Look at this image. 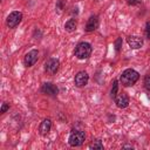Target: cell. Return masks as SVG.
Instances as JSON below:
<instances>
[{
	"label": "cell",
	"mask_w": 150,
	"mask_h": 150,
	"mask_svg": "<svg viewBox=\"0 0 150 150\" xmlns=\"http://www.w3.org/2000/svg\"><path fill=\"white\" fill-rule=\"evenodd\" d=\"M22 20V13L21 12H18V11H14L12 12L8 16H7V20H6V23L9 28H15Z\"/></svg>",
	"instance_id": "4"
},
{
	"label": "cell",
	"mask_w": 150,
	"mask_h": 150,
	"mask_svg": "<svg viewBox=\"0 0 150 150\" xmlns=\"http://www.w3.org/2000/svg\"><path fill=\"white\" fill-rule=\"evenodd\" d=\"M38 57H39V52H38L36 49H33V50L28 52V53L25 55V59H23L25 66H26V67H32V66L35 64V62L38 61Z\"/></svg>",
	"instance_id": "6"
},
{
	"label": "cell",
	"mask_w": 150,
	"mask_h": 150,
	"mask_svg": "<svg viewBox=\"0 0 150 150\" xmlns=\"http://www.w3.org/2000/svg\"><path fill=\"white\" fill-rule=\"evenodd\" d=\"M138 79H139V74H138L135 69L129 68V69H125V70L121 74L120 81H121V83H122L124 87H130V86L135 84Z\"/></svg>",
	"instance_id": "1"
},
{
	"label": "cell",
	"mask_w": 150,
	"mask_h": 150,
	"mask_svg": "<svg viewBox=\"0 0 150 150\" xmlns=\"http://www.w3.org/2000/svg\"><path fill=\"white\" fill-rule=\"evenodd\" d=\"M84 139H86V134H84V131L74 130V131L69 135L68 143H69L71 146H80V145H82V143L84 142Z\"/></svg>",
	"instance_id": "3"
},
{
	"label": "cell",
	"mask_w": 150,
	"mask_h": 150,
	"mask_svg": "<svg viewBox=\"0 0 150 150\" xmlns=\"http://www.w3.org/2000/svg\"><path fill=\"white\" fill-rule=\"evenodd\" d=\"M76 26H77L76 20H75V19H69V20L66 22V25H64V29L70 33V32H74V30L76 29Z\"/></svg>",
	"instance_id": "13"
},
{
	"label": "cell",
	"mask_w": 150,
	"mask_h": 150,
	"mask_svg": "<svg viewBox=\"0 0 150 150\" xmlns=\"http://www.w3.org/2000/svg\"><path fill=\"white\" fill-rule=\"evenodd\" d=\"M41 91L43 94H47V95H50V96H56V94H57L59 90H57V87L54 86L53 83L46 82V83H43V86L41 88Z\"/></svg>",
	"instance_id": "9"
},
{
	"label": "cell",
	"mask_w": 150,
	"mask_h": 150,
	"mask_svg": "<svg viewBox=\"0 0 150 150\" xmlns=\"http://www.w3.org/2000/svg\"><path fill=\"white\" fill-rule=\"evenodd\" d=\"M121 45H122V39H121V38H118V39L116 40V42H115V49H116V52H118V50H120Z\"/></svg>",
	"instance_id": "17"
},
{
	"label": "cell",
	"mask_w": 150,
	"mask_h": 150,
	"mask_svg": "<svg viewBox=\"0 0 150 150\" xmlns=\"http://www.w3.org/2000/svg\"><path fill=\"white\" fill-rule=\"evenodd\" d=\"M89 148L90 149H103V144L101 143V141L100 139H96V141H94L93 143H90V145H89Z\"/></svg>",
	"instance_id": "14"
},
{
	"label": "cell",
	"mask_w": 150,
	"mask_h": 150,
	"mask_svg": "<svg viewBox=\"0 0 150 150\" xmlns=\"http://www.w3.org/2000/svg\"><path fill=\"white\" fill-rule=\"evenodd\" d=\"M145 36L150 39V22H146L145 25Z\"/></svg>",
	"instance_id": "18"
},
{
	"label": "cell",
	"mask_w": 150,
	"mask_h": 150,
	"mask_svg": "<svg viewBox=\"0 0 150 150\" xmlns=\"http://www.w3.org/2000/svg\"><path fill=\"white\" fill-rule=\"evenodd\" d=\"M127 42H128V45H129L132 49H138V48H141V47L143 46V43H144L143 38L136 36V35L129 36V38L127 39Z\"/></svg>",
	"instance_id": "7"
},
{
	"label": "cell",
	"mask_w": 150,
	"mask_h": 150,
	"mask_svg": "<svg viewBox=\"0 0 150 150\" xmlns=\"http://www.w3.org/2000/svg\"><path fill=\"white\" fill-rule=\"evenodd\" d=\"M88 80H89V76L86 71H79L75 75V84L77 87H84L88 83Z\"/></svg>",
	"instance_id": "8"
},
{
	"label": "cell",
	"mask_w": 150,
	"mask_h": 150,
	"mask_svg": "<svg viewBox=\"0 0 150 150\" xmlns=\"http://www.w3.org/2000/svg\"><path fill=\"white\" fill-rule=\"evenodd\" d=\"M75 56L80 60L83 59H88L91 54V46L88 42H80L77 43V46L75 47Z\"/></svg>",
	"instance_id": "2"
},
{
	"label": "cell",
	"mask_w": 150,
	"mask_h": 150,
	"mask_svg": "<svg viewBox=\"0 0 150 150\" xmlns=\"http://www.w3.org/2000/svg\"><path fill=\"white\" fill-rule=\"evenodd\" d=\"M60 67V62L57 59H49L46 63H45V70L48 75H54L57 73Z\"/></svg>",
	"instance_id": "5"
},
{
	"label": "cell",
	"mask_w": 150,
	"mask_h": 150,
	"mask_svg": "<svg viewBox=\"0 0 150 150\" xmlns=\"http://www.w3.org/2000/svg\"><path fill=\"white\" fill-rule=\"evenodd\" d=\"M117 87H118V84H117V81H114V86H112V89H111V96H112V98H115V96H116Z\"/></svg>",
	"instance_id": "15"
},
{
	"label": "cell",
	"mask_w": 150,
	"mask_h": 150,
	"mask_svg": "<svg viewBox=\"0 0 150 150\" xmlns=\"http://www.w3.org/2000/svg\"><path fill=\"white\" fill-rule=\"evenodd\" d=\"M115 103L118 108H125L128 107L129 104V97L125 93H122V94H118L115 96Z\"/></svg>",
	"instance_id": "10"
},
{
	"label": "cell",
	"mask_w": 150,
	"mask_h": 150,
	"mask_svg": "<svg viewBox=\"0 0 150 150\" xmlns=\"http://www.w3.org/2000/svg\"><path fill=\"white\" fill-rule=\"evenodd\" d=\"M9 108V105L7 104V103H2V107H1V114H4V112H6V110Z\"/></svg>",
	"instance_id": "20"
},
{
	"label": "cell",
	"mask_w": 150,
	"mask_h": 150,
	"mask_svg": "<svg viewBox=\"0 0 150 150\" xmlns=\"http://www.w3.org/2000/svg\"><path fill=\"white\" fill-rule=\"evenodd\" d=\"M127 2L130 6H135V5H138L141 2V0H127Z\"/></svg>",
	"instance_id": "19"
},
{
	"label": "cell",
	"mask_w": 150,
	"mask_h": 150,
	"mask_svg": "<svg viewBox=\"0 0 150 150\" xmlns=\"http://www.w3.org/2000/svg\"><path fill=\"white\" fill-rule=\"evenodd\" d=\"M50 128H52V121L49 120V118H45L42 122H41V124H40V134L42 135V136H45V135H47L48 132H49V130H50Z\"/></svg>",
	"instance_id": "12"
},
{
	"label": "cell",
	"mask_w": 150,
	"mask_h": 150,
	"mask_svg": "<svg viewBox=\"0 0 150 150\" xmlns=\"http://www.w3.org/2000/svg\"><path fill=\"white\" fill-rule=\"evenodd\" d=\"M98 27V16L97 15H91L87 23H86V32H94Z\"/></svg>",
	"instance_id": "11"
},
{
	"label": "cell",
	"mask_w": 150,
	"mask_h": 150,
	"mask_svg": "<svg viewBox=\"0 0 150 150\" xmlns=\"http://www.w3.org/2000/svg\"><path fill=\"white\" fill-rule=\"evenodd\" d=\"M144 87H145L148 90H150V75H146V76L144 77Z\"/></svg>",
	"instance_id": "16"
}]
</instances>
